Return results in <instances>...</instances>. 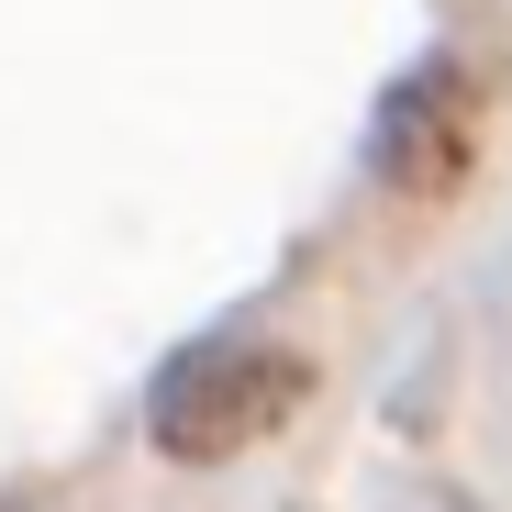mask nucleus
Returning <instances> with one entry per match:
<instances>
[{
  "instance_id": "nucleus-1",
  "label": "nucleus",
  "mask_w": 512,
  "mask_h": 512,
  "mask_svg": "<svg viewBox=\"0 0 512 512\" xmlns=\"http://www.w3.org/2000/svg\"><path fill=\"white\" fill-rule=\"evenodd\" d=\"M301 390H312V368L290 346H190V357L156 368L145 435H156V457L212 468V457H245L256 435H279L301 412Z\"/></svg>"
},
{
  "instance_id": "nucleus-2",
  "label": "nucleus",
  "mask_w": 512,
  "mask_h": 512,
  "mask_svg": "<svg viewBox=\"0 0 512 512\" xmlns=\"http://www.w3.org/2000/svg\"><path fill=\"white\" fill-rule=\"evenodd\" d=\"M368 167H379L401 201H457L468 190V167H479V90H468L457 56H423L401 90L379 101Z\"/></svg>"
}]
</instances>
